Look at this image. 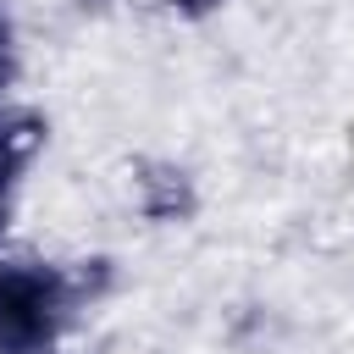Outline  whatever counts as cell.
Here are the masks:
<instances>
[{
    "instance_id": "cell-3",
    "label": "cell",
    "mask_w": 354,
    "mask_h": 354,
    "mask_svg": "<svg viewBox=\"0 0 354 354\" xmlns=\"http://www.w3.org/2000/svg\"><path fill=\"white\" fill-rule=\"evenodd\" d=\"M39 144H44V116L28 105H0V227L11 210V188L39 155Z\"/></svg>"
},
{
    "instance_id": "cell-2",
    "label": "cell",
    "mask_w": 354,
    "mask_h": 354,
    "mask_svg": "<svg viewBox=\"0 0 354 354\" xmlns=\"http://www.w3.org/2000/svg\"><path fill=\"white\" fill-rule=\"evenodd\" d=\"M133 199H138V216L144 221H188L199 210V194H194V177L177 166V160H138L133 166Z\"/></svg>"
},
{
    "instance_id": "cell-5",
    "label": "cell",
    "mask_w": 354,
    "mask_h": 354,
    "mask_svg": "<svg viewBox=\"0 0 354 354\" xmlns=\"http://www.w3.org/2000/svg\"><path fill=\"white\" fill-rule=\"evenodd\" d=\"M0 55H6V22H0Z\"/></svg>"
},
{
    "instance_id": "cell-1",
    "label": "cell",
    "mask_w": 354,
    "mask_h": 354,
    "mask_svg": "<svg viewBox=\"0 0 354 354\" xmlns=\"http://www.w3.org/2000/svg\"><path fill=\"white\" fill-rule=\"evenodd\" d=\"M77 310L72 271L44 260L0 266V348L6 354H39L61 332V321Z\"/></svg>"
},
{
    "instance_id": "cell-4",
    "label": "cell",
    "mask_w": 354,
    "mask_h": 354,
    "mask_svg": "<svg viewBox=\"0 0 354 354\" xmlns=\"http://www.w3.org/2000/svg\"><path fill=\"white\" fill-rule=\"evenodd\" d=\"M177 17H210V11H221L227 0H166Z\"/></svg>"
}]
</instances>
